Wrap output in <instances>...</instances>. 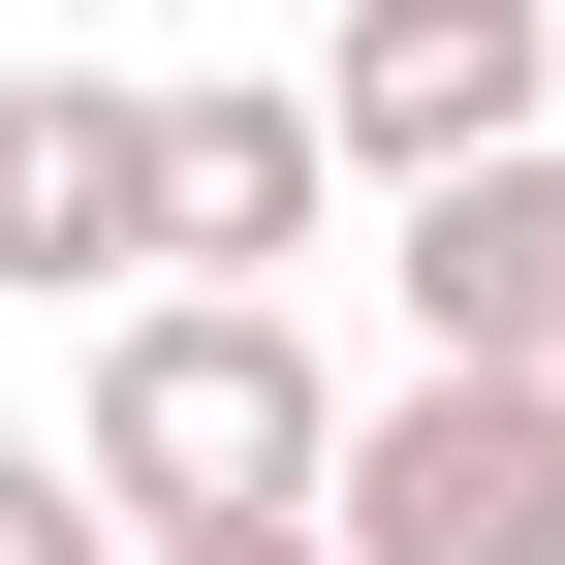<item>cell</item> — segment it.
<instances>
[{"instance_id":"8992f818","label":"cell","mask_w":565,"mask_h":565,"mask_svg":"<svg viewBox=\"0 0 565 565\" xmlns=\"http://www.w3.org/2000/svg\"><path fill=\"white\" fill-rule=\"evenodd\" d=\"M377 282H408V377H565V158L377 221Z\"/></svg>"},{"instance_id":"52a82bcc","label":"cell","mask_w":565,"mask_h":565,"mask_svg":"<svg viewBox=\"0 0 565 565\" xmlns=\"http://www.w3.org/2000/svg\"><path fill=\"white\" fill-rule=\"evenodd\" d=\"M0 565H126V503H95L63 440H0Z\"/></svg>"},{"instance_id":"7a4b0ae2","label":"cell","mask_w":565,"mask_h":565,"mask_svg":"<svg viewBox=\"0 0 565 565\" xmlns=\"http://www.w3.org/2000/svg\"><path fill=\"white\" fill-rule=\"evenodd\" d=\"M315 126H345L377 221H440V189L565 158V0H345V32H315Z\"/></svg>"},{"instance_id":"ba28073f","label":"cell","mask_w":565,"mask_h":565,"mask_svg":"<svg viewBox=\"0 0 565 565\" xmlns=\"http://www.w3.org/2000/svg\"><path fill=\"white\" fill-rule=\"evenodd\" d=\"M158 565H345V534H158Z\"/></svg>"},{"instance_id":"5b68a950","label":"cell","mask_w":565,"mask_h":565,"mask_svg":"<svg viewBox=\"0 0 565 565\" xmlns=\"http://www.w3.org/2000/svg\"><path fill=\"white\" fill-rule=\"evenodd\" d=\"M345 221V126H315V63H189L158 95V282H221V315H282V252Z\"/></svg>"},{"instance_id":"3957f363","label":"cell","mask_w":565,"mask_h":565,"mask_svg":"<svg viewBox=\"0 0 565 565\" xmlns=\"http://www.w3.org/2000/svg\"><path fill=\"white\" fill-rule=\"evenodd\" d=\"M315 534L345 565H565V377H377Z\"/></svg>"},{"instance_id":"277c9868","label":"cell","mask_w":565,"mask_h":565,"mask_svg":"<svg viewBox=\"0 0 565 565\" xmlns=\"http://www.w3.org/2000/svg\"><path fill=\"white\" fill-rule=\"evenodd\" d=\"M0 282L32 315H158V95L126 63H0Z\"/></svg>"},{"instance_id":"6da1fadb","label":"cell","mask_w":565,"mask_h":565,"mask_svg":"<svg viewBox=\"0 0 565 565\" xmlns=\"http://www.w3.org/2000/svg\"><path fill=\"white\" fill-rule=\"evenodd\" d=\"M63 471L126 503V565L158 534H315L345 503V377H315V315L158 282V315H95V377H63Z\"/></svg>"}]
</instances>
